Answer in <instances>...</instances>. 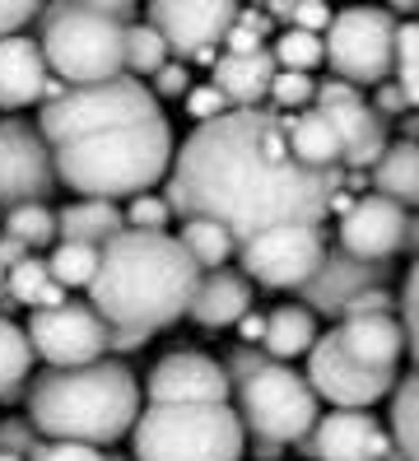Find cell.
Instances as JSON below:
<instances>
[{
    "label": "cell",
    "mask_w": 419,
    "mask_h": 461,
    "mask_svg": "<svg viewBox=\"0 0 419 461\" xmlns=\"http://www.w3.org/2000/svg\"><path fill=\"white\" fill-rule=\"evenodd\" d=\"M341 192L345 168L317 173L298 164L289 117L275 107H233L229 117L196 126L168 173V205L178 220H214L233 242L285 224H326Z\"/></svg>",
    "instance_id": "1"
},
{
    "label": "cell",
    "mask_w": 419,
    "mask_h": 461,
    "mask_svg": "<svg viewBox=\"0 0 419 461\" xmlns=\"http://www.w3.org/2000/svg\"><path fill=\"white\" fill-rule=\"evenodd\" d=\"M201 270L187 257L178 233H135L112 238L98 257L89 303L107 321L112 355H135L154 331L173 327L191 312Z\"/></svg>",
    "instance_id": "2"
},
{
    "label": "cell",
    "mask_w": 419,
    "mask_h": 461,
    "mask_svg": "<svg viewBox=\"0 0 419 461\" xmlns=\"http://www.w3.org/2000/svg\"><path fill=\"white\" fill-rule=\"evenodd\" d=\"M28 420L47 443L112 447L140 420V383L117 359H98L89 368H47L28 387Z\"/></svg>",
    "instance_id": "3"
},
{
    "label": "cell",
    "mask_w": 419,
    "mask_h": 461,
    "mask_svg": "<svg viewBox=\"0 0 419 461\" xmlns=\"http://www.w3.org/2000/svg\"><path fill=\"white\" fill-rule=\"evenodd\" d=\"M173 126H168V117H154L61 145L56 149V177H61V186L79 192V201H135L150 196L173 173Z\"/></svg>",
    "instance_id": "4"
},
{
    "label": "cell",
    "mask_w": 419,
    "mask_h": 461,
    "mask_svg": "<svg viewBox=\"0 0 419 461\" xmlns=\"http://www.w3.org/2000/svg\"><path fill=\"white\" fill-rule=\"evenodd\" d=\"M135 19L131 0H66L38 19V47L51 75L70 89L107 85L126 75V29Z\"/></svg>",
    "instance_id": "5"
},
{
    "label": "cell",
    "mask_w": 419,
    "mask_h": 461,
    "mask_svg": "<svg viewBox=\"0 0 419 461\" xmlns=\"http://www.w3.org/2000/svg\"><path fill=\"white\" fill-rule=\"evenodd\" d=\"M247 429L233 405H150L131 433L135 461H242Z\"/></svg>",
    "instance_id": "6"
},
{
    "label": "cell",
    "mask_w": 419,
    "mask_h": 461,
    "mask_svg": "<svg viewBox=\"0 0 419 461\" xmlns=\"http://www.w3.org/2000/svg\"><path fill=\"white\" fill-rule=\"evenodd\" d=\"M154 117H163L154 89L140 85L135 75H122V79H107V85L66 89L56 103L42 107L38 131H42V140L51 149H61L70 140H84V135L140 126V122H154Z\"/></svg>",
    "instance_id": "7"
},
{
    "label": "cell",
    "mask_w": 419,
    "mask_h": 461,
    "mask_svg": "<svg viewBox=\"0 0 419 461\" xmlns=\"http://www.w3.org/2000/svg\"><path fill=\"white\" fill-rule=\"evenodd\" d=\"M238 392V420L247 429L251 443H266V447H298L313 424L322 420L317 411V392L307 387V377L294 373L289 364H266L257 377H247Z\"/></svg>",
    "instance_id": "8"
},
{
    "label": "cell",
    "mask_w": 419,
    "mask_h": 461,
    "mask_svg": "<svg viewBox=\"0 0 419 461\" xmlns=\"http://www.w3.org/2000/svg\"><path fill=\"white\" fill-rule=\"evenodd\" d=\"M391 61H396V14L391 10H341L326 29V66L335 79L363 89V85H387Z\"/></svg>",
    "instance_id": "9"
},
{
    "label": "cell",
    "mask_w": 419,
    "mask_h": 461,
    "mask_svg": "<svg viewBox=\"0 0 419 461\" xmlns=\"http://www.w3.org/2000/svg\"><path fill=\"white\" fill-rule=\"evenodd\" d=\"M326 261V229L322 224H285L238 242V270L251 285L266 289H303Z\"/></svg>",
    "instance_id": "10"
},
{
    "label": "cell",
    "mask_w": 419,
    "mask_h": 461,
    "mask_svg": "<svg viewBox=\"0 0 419 461\" xmlns=\"http://www.w3.org/2000/svg\"><path fill=\"white\" fill-rule=\"evenodd\" d=\"M56 186H61L56 149L42 140V131L19 117H5L0 122V214L47 201Z\"/></svg>",
    "instance_id": "11"
},
{
    "label": "cell",
    "mask_w": 419,
    "mask_h": 461,
    "mask_svg": "<svg viewBox=\"0 0 419 461\" xmlns=\"http://www.w3.org/2000/svg\"><path fill=\"white\" fill-rule=\"evenodd\" d=\"M307 387L317 392V401H331L335 411H369V405H378L382 396L396 392L401 373L396 368H359L341 340H335V331H326L313 355H307Z\"/></svg>",
    "instance_id": "12"
},
{
    "label": "cell",
    "mask_w": 419,
    "mask_h": 461,
    "mask_svg": "<svg viewBox=\"0 0 419 461\" xmlns=\"http://www.w3.org/2000/svg\"><path fill=\"white\" fill-rule=\"evenodd\" d=\"M238 5H223V0H154L145 5V23L163 33L168 51L182 61H219L214 47L229 38V29L238 23Z\"/></svg>",
    "instance_id": "13"
},
{
    "label": "cell",
    "mask_w": 419,
    "mask_h": 461,
    "mask_svg": "<svg viewBox=\"0 0 419 461\" xmlns=\"http://www.w3.org/2000/svg\"><path fill=\"white\" fill-rule=\"evenodd\" d=\"M28 340L47 368H89L107 355V321L94 312V303H61L28 317Z\"/></svg>",
    "instance_id": "14"
},
{
    "label": "cell",
    "mask_w": 419,
    "mask_h": 461,
    "mask_svg": "<svg viewBox=\"0 0 419 461\" xmlns=\"http://www.w3.org/2000/svg\"><path fill=\"white\" fill-rule=\"evenodd\" d=\"M317 113L335 126L345 149V168H373L387 154V122L373 113V103L363 98L345 79H317Z\"/></svg>",
    "instance_id": "15"
},
{
    "label": "cell",
    "mask_w": 419,
    "mask_h": 461,
    "mask_svg": "<svg viewBox=\"0 0 419 461\" xmlns=\"http://www.w3.org/2000/svg\"><path fill=\"white\" fill-rule=\"evenodd\" d=\"M145 396L150 405H229L233 383L219 359L196 355V349H178V355H163L150 368Z\"/></svg>",
    "instance_id": "16"
},
{
    "label": "cell",
    "mask_w": 419,
    "mask_h": 461,
    "mask_svg": "<svg viewBox=\"0 0 419 461\" xmlns=\"http://www.w3.org/2000/svg\"><path fill=\"white\" fill-rule=\"evenodd\" d=\"M298 452L307 461H387L396 443H391V429L369 411H326L298 443Z\"/></svg>",
    "instance_id": "17"
},
{
    "label": "cell",
    "mask_w": 419,
    "mask_h": 461,
    "mask_svg": "<svg viewBox=\"0 0 419 461\" xmlns=\"http://www.w3.org/2000/svg\"><path fill=\"white\" fill-rule=\"evenodd\" d=\"M405 220L410 210H401L396 201H387L378 192L350 201V210L341 214V229H335V248H345L359 261H378L387 266L405 248Z\"/></svg>",
    "instance_id": "18"
},
{
    "label": "cell",
    "mask_w": 419,
    "mask_h": 461,
    "mask_svg": "<svg viewBox=\"0 0 419 461\" xmlns=\"http://www.w3.org/2000/svg\"><path fill=\"white\" fill-rule=\"evenodd\" d=\"M391 285V266L378 261H359L345 248H326V261L313 280L298 289V303L313 312V317H345V308L363 289H378Z\"/></svg>",
    "instance_id": "19"
},
{
    "label": "cell",
    "mask_w": 419,
    "mask_h": 461,
    "mask_svg": "<svg viewBox=\"0 0 419 461\" xmlns=\"http://www.w3.org/2000/svg\"><path fill=\"white\" fill-rule=\"evenodd\" d=\"M51 85V66L42 57L38 38H0V107L19 113V107H33L47 98Z\"/></svg>",
    "instance_id": "20"
},
{
    "label": "cell",
    "mask_w": 419,
    "mask_h": 461,
    "mask_svg": "<svg viewBox=\"0 0 419 461\" xmlns=\"http://www.w3.org/2000/svg\"><path fill=\"white\" fill-rule=\"evenodd\" d=\"M251 280L242 276V270L223 266V270H210V276H201V285H196V298H191V321L205 331H223V327H238V321L251 312Z\"/></svg>",
    "instance_id": "21"
},
{
    "label": "cell",
    "mask_w": 419,
    "mask_h": 461,
    "mask_svg": "<svg viewBox=\"0 0 419 461\" xmlns=\"http://www.w3.org/2000/svg\"><path fill=\"white\" fill-rule=\"evenodd\" d=\"M341 349L359 364V368H396L405 355V327L401 317H345L335 327Z\"/></svg>",
    "instance_id": "22"
},
{
    "label": "cell",
    "mask_w": 419,
    "mask_h": 461,
    "mask_svg": "<svg viewBox=\"0 0 419 461\" xmlns=\"http://www.w3.org/2000/svg\"><path fill=\"white\" fill-rule=\"evenodd\" d=\"M275 75H279V66L270 57V47L266 51H247V57L219 51V61L210 70V85L229 98L233 107H261V98H270Z\"/></svg>",
    "instance_id": "23"
},
{
    "label": "cell",
    "mask_w": 419,
    "mask_h": 461,
    "mask_svg": "<svg viewBox=\"0 0 419 461\" xmlns=\"http://www.w3.org/2000/svg\"><path fill=\"white\" fill-rule=\"evenodd\" d=\"M56 233H61V242L107 248L112 238L126 233V210L117 201H70L66 210H56Z\"/></svg>",
    "instance_id": "24"
},
{
    "label": "cell",
    "mask_w": 419,
    "mask_h": 461,
    "mask_svg": "<svg viewBox=\"0 0 419 461\" xmlns=\"http://www.w3.org/2000/svg\"><path fill=\"white\" fill-rule=\"evenodd\" d=\"M317 340H322L317 317L307 312L303 303H285V308L266 312V340H261V349H266L275 364H289L298 355H313Z\"/></svg>",
    "instance_id": "25"
},
{
    "label": "cell",
    "mask_w": 419,
    "mask_h": 461,
    "mask_svg": "<svg viewBox=\"0 0 419 461\" xmlns=\"http://www.w3.org/2000/svg\"><path fill=\"white\" fill-rule=\"evenodd\" d=\"M373 173V192L396 201L401 210H419V145L410 140H391L387 154L378 158V164L369 168Z\"/></svg>",
    "instance_id": "26"
},
{
    "label": "cell",
    "mask_w": 419,
    "mask_h": 461,
    "mask_svg": "<svg viewBox=\"0 0 419 461\" xmlns=\"http://www.w3.org/2000/svg\"><path fill=\"white\" fill-rule=\"evenodd\" d=\"M289 145L298 154V164L317 168V173H341L345 168V149H341V135H335V126L317 113H298L289 117Z\"/></svg>",
    "instance_id": "27"
},
{
    "label": "cell",
    "mask_w": 419,
    "mask_h": 461,
    "mask_svg": "<svg viewBox=\"0 0 419 461\" xmlns=\"http://www.w3.org/2000/svg\"><path fill=\"white\" fill-rule=\"evenodd\" d=\"M178 242L187 248V257L196 261V270H201V276H210V270H223V266L238 257L233 233L223 229V224H214V220H187V224L178 229Z\"/></svg>",
    "instance_id": "28"
},
{
    "label": "cell",
    "mask_w": 419,
    "mask_h": 461,
    "mask_svg": "<svg viewBox=\"0 0 419 461\" xmlns=\"http://www.w3.org/2000/svg\"><path fill=\"white\" fill-rule=\"evenodd\" d=\"M28 373H33V340L10 317H0V401H14Z\"/></svg>",
    "instance_id": "29"
},
{
    "label": "cell",
    "mask_w": 419,
    "mask_h": 461,
    "mask_svg": "<svg viewBox=\"0 0 419 461\" xmlns=\"http://www.w3.org/2000/svg\"><path fill=\"white\" fill-rule=\"evenodd\" d=\"M391 443L405 461H419V373L401 377L391 392Z\"/></svg>",
    "instance_id": "30"
},
{
    "label": "cell",
    "mask_w": 419,
    "mask_h": 461,
    "mask_svg": "<svg viewBox=\"0 0 419 461\" xmlns=\"http://www.w3.org/2000/svg\"><path fill=\"white\" fill-rule=\"evenodd\" d=\"M0 233L14 238L19 248H51V242H61V233H56V214L47 201H33V205H19L5 214V224H0Z\"/></svg>",
    "instance_id": "31"
},
{
    "label": "cell",
    "mask_w": 419,
    "mask_h": 461,
    "mask_svg": "<svg viewBox=\"0 0 419 461\" xmlns=\"http://www.w3.org/2000/svg\"><path fill=\"white\" fill-rule=\"evenodd\" d=\"M270 57L279 70H298V75H313L326 61V38L317 33H303V29H279L270 42Z\"/></svg>",
    "instance_id": "32"
},
{
    "label": "cell",
    "mask_w": 419,
    "mask_h": 461,
    "mask_svg": "<svg viewBox=\"0 0 419 461\" xmlns=\"http://www.w3.org/2000/svg\"><path fill=\"white\" fill-rule=\"evenodd\" d=\"M98 257H103V248H89V242H56L47 270H51V280L61 285V289L94 285V276H98Z\"/></svg>",
    "instance_id": "33"
},
{
    "label": "cell",
    "mask_w": 419,
    "mask_h": 461,
    "mask_svg": "<svg viewBox=\"0 0 419 461\" xmlns=\"http://www.w3.org/2000/svg\"><path fill=\"white\" fill-rule=\"evenodd\" d=\"M168 61H173V51H168L163 33L154 29V23H131L126 29V70L140 79V75H159Z\"/></svg>",
    "instance_id": "34"
},
{
    "label": "cell",
    "mask_w": 419,
    "mask_h": 461,
    "mask_svg": "<svg viewBox=\"0 0 419 461\" xmlns=\"http://www.w3.org/2000/svg\"><path fill=\"white\" fill-rule=\"evenodd\" d=\"M391 79L405 94L410 107H419V19H396V61H391Z\"/></svg>",
    "instance_id": "35"
},
{
    "label": "cell",
    "mask_w": 419,
    "mask_h": 461,
    "mask_svg": "<svg viewBox=\"0 0 419 461\" xmlns=\"http://www.w3.org/2000/svg\"><path fill=\"white\" fill-rule=\"evenodd\" d=\"M270 19H279L285 29H303V33H317V38H326V29H331V19H335V10L331 5H307V0H275V5L266 10Z\"/></svg>",
    "instance_id": "36"
},
{
    "label": "cell",
    "mask_w": 419,
    "mask_h": 461,
    "mask_svg": "<svg viewBox=\"0 0 419 461\" xmlns=\"http://www.w3.org/2000/svg\"><path fill=\"white\" fill-rule=\"evenodd\" d=\"M47 285H51L47 261L28 257V261H19L10 276H5V298H14V303H23V308H38V298H42Z\"/></svg>",
    "instance_id": "37"
},
{
    "label": "cell",
    "mask_w": 419,
    "mask_h": 461,
    "mask_svg": "<svg viewBox=\"0 0 419 461\" xmlns=\"http://www.w3.org/2000/svg\"><path fill=\"white\" fill-rule=\"evenodd\" d=\"M317 103V79L313 75H298V70H279L275 85H270V107L275 113H298V107Z\"/></svg>",
    "instance_id": "38"
},
{
    "label": "cell",
    "mask_w": 419,
    "mask_h": 461,
    "mask_svg": "<svg viewBox=\"0 0 419 461\" xmlns=\"http://www.w3.org/2000/svg\"><path fill=\"white\" fill-rule=\"evenodd\" d=\"M178 214H173V205H168V196H135L131 205H126V229H135V233H163L168 224H173Z\"/></svg>",
    "instance_id": "39"
},
{
    "label": "cell",
    "mask_w": 419,
    "mask_h": 461,
    "mask_svg": "<svg viewBox=\"0 0 419 461\" xmlns=\"http://www.w3.org/2000/svg\"><path fill=\"white\" fill-rule=\"evenodd\" d=\"M266 23H270V14L242 10L238 23L229 29V38H223V51H233V57H247V51H266Z\"/></svg>",
    "instance_id": "40"
},
{
    "label": "cell",
    "mask_w": 419,
    "mask_h": 461,
    "mask_svg": "<svg viewBox=\"0 0 419 461\" xmlns=\"http://www.w3.org/2000/svg\"><path fill=\"white\" fill-rule=\"evenodd\" d=\"M38 447H42V433H38V424L28 415H5V420H0V452L33 456Z\"/></svg>",
    "instance_id": "41"
},
{
    "label": "cell",
    "mask_w": 419,
    "mask_h": 461,
    "mask_svg": "<svg viewBox=\"0 0 419 461\" xmlns=\"http://www.w3.org/2000/svg\"><path fill=\"white\" fill-rule=\"evenodd\" d=\"M401 327H405V349H410L414 373H419V261L410 266L405 289H401Z\"/></svg>",
    "instance_id": "42"
},
{
    "label": "cell",
    "mask_w": 419,
    "mask_h": 461,
    "mask_svg": "<svg viewBox=\"0 0 419 461\" xmlns=\"http://www.w3.org/2000/svg\"><path fill=\"white\" fill-rule=\"evenodd\" d=\"M182 103H187V117H196V126L219 122V117H229V113H233V103L223 98L214 85H191V94H187Z\"/></svg>",
    "instance_id": "43"
},
{
    "label": "cell",
    "mask_w": 419,
    "mask_h": 461,
    "mask_svg": "<svg viewBox=\"0 0 419 461\" xmlns=\"http://www.w3.org/2000/svg\"><path fill=\"white\" fill-rule=\"evenodd\" d=\"M266 364H275V359L266 355L261 345H238L233 355L223 359V373H229V383H233V387H242L247 377H257V373H261Z\"/></svg>",
    "instance_id": "44"
},
{
    "label": "cell",
    "mask_w": 419,
    "mask_h": 461,
    "mask_svg": "<svg viewBox=\"0 0 419 461\" xmlns=\"http://www.w3.org/2000/svg\"><path fill=\"white\" fill-rule=\"evenodd\" d=\"M38 19H42V5H33V0H0V38H19Z\"/></svg>",
    "instance_id": "45"
},
{
    "label": "cell",
    "mask_w": 419,
    "mask_h": 461,
    "mask_svg": "<svg viewBox=\"0 0 419 461\" xmlns=\"http://www.w3.org/2000/svg\"><path fill=\"white\" fill-rule=\"evenodd\" d=\"M191 94V70L182 61H168L159 75H154V98L168 103V98H187Z\"/></svg>",
    "instance_id": "46"
},
{
    "label": "cell",
    "mask_w": 419,
    "mask_h": 461,
    "mask_svg": "<svg viewBox=\"0 0 419 461\" xmlns=\"http://www.w3.org/2000/svg\"><path fill=\"white\" fill-rule=\"evenodd\" d=\"M28 461H107V452L84 447V443H47L42 438V447L28 456Z\"/></svg>",
    "instance_id": "47"
},
{
    "label": "cell",
    "mask_w": 419,
    "mask_h": 461,
    "mask_svg": "<svg viewBox=\"0 0 419 461\" xmlns=\"http://www.w3.org/2000/svg\"><path fill=\"white\" fill-rule=\"evenodd\" d=\"M373 113L382 117H401V113H410V103H405V94L396 89V79H387V85H378L373 89Z\"/></svg>",
    "instance_id": "48"
},
{
    "label": "cell",
    "mask_w": 419,
    "mask_h": 461,
    "mask_svg": "<svg viewBox=\"0 0 419 461\" xmlns=\"http://www.w3.org/2000/svg\"><path fill=\"white\" fill-rule=\"evenodd\" d=\"M238 336H242L238 345H261V340H266V317H261V312H247V317L238 321Z\"/></svg>",
    "instance_id": "49"
},
{
    "label": "cell",
    "mask_w": 419,
    "mask_h": 461,
    "mask_svg": "<svg viewBox=\"0 0 419 461\" xmlns=\"http://www.w3.org/2000/svg\"><path fill=\"white\" fill-rule=\"evenodd\" d=\"M401 252H410V257L419 261V210L405 220V248H401Z\"/></svg>",
    "instance_id": "50"
},
{
    "label": "cell",
    "mask_w": 419,
    "mask_h": 461,
    "mask_svg": "<svg viewBox=\"0 0 419 461\" xmlns=\"http://www.w3.org/2000/svg\"><path fill=\"white\" fill-rule=\"evenodd\" d=\"M405 140H410V145H419V117H414V113L405 117Z\"/></svg>",
    "instance_id": "51"
},
{
    "label": "cell",
    "mask_w": 419,
    "mask_h": 461,
    "mask_svg": "<svg viewBox=\"0 0 419 461\" xmlns=\"http://www.w3.org/2000/svg\"><path fill=\"white\" fill-rule=\"evenodd\" d=\"M0 461H28V456H10V452H0Z\"/></svg>",
    "instance_id": "52"
},
{
    "label": "cell",
    "mask_w": 419,
    "mask_h": 461,
    "mask_svg": "<svg viewBox=\"0 0 419 461\" xmlns=\"http://www.w3.org/2000/svg\"><path fill=\"white\" fill-rule=\"evenodd\" d=\"M387 461H405V456H401V452H391V456H387Z\"/></svg>",
    "instance_id": "53"
},
{
    "label": "cell",
    "mask_w": 419,
    "mask_h": 461,
    "mask_svg": "<svg viewBox=\"0 0 419 461\" xmlns=\"http://www.w3.org/2000/svg\"><path fill=\"white\" fill-rule=\"evenodd\" d=\"M107 461H126V456H107Z\"/></svg>",
    "instance_id": "54"
}]
</instances>
